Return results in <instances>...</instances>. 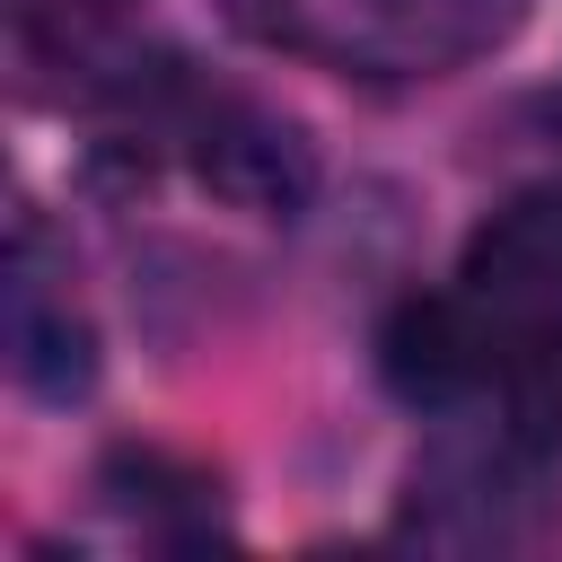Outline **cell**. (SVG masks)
I'll return each instance as SVG.
<instances>
[{
  "label": "cell",
  "mask_w": 562,
  "mask_h": 562,
  "mask_svg": "<svg viewBox=\"0 0 562 562\" xmlns=\"http://www.w3.org/2000/svg\"><path fill=\"white\" fill-rule=\"evenodd\" d=\"M501 413L527 448L562 457V316L553 325H527L501 360Z\"/></svg>",
  "instance_id": "cell-9"
},
{
  "label": "cell",
  "mask_w": 562,
  "mask_h": 562,
  "mask_svg": "<svg viewBox=\"0 0 562 562\" xmlns=\"http://www.w3.org/2000/svg\"><path fill=\"white\" fill-rule=\"evenodd\" d=\"M237 35L325 61V70H369L395 79V0H220Z\"/></svg>",
  "instance_id": "cell-6"
},
{
  "label": "cell",
  "mask_w": 562,
  "mask_h": 562,
  "mask_svg": "<svg viewBox=\"0 0 562 562\" xmlns=\"http://www.w3.org/2000/svg\"><path fill=\"white\" fill-rule=\"evenodd\" d=\"M9 44H18V70H53L61 88L114 97L132 79L123 0H9Z\"/></svg>",
  "instance_id": "cell-7"
},
{
  "label": "cell",
  "mask_w": 562,
  "mask_h": 562,
  "mask_svg": "<svg viewBox=\"0 0 562 562\" xmlns=\"http://www.w3.org/2000/svg\"><path fill=\"white\" fill-rule=\"evenodd\" d=\"M527 0H395V79L413 70H457L492 44H509Z\"/></svg>",
  "instance_id": "cell-8"
},
{
  "label": "cell",
  "mask_w": 562,
  "mask_h": 562,
  "mask_svg": "<svg viewBox=\"0 0 562 562\" xmlns=\"http://www.w3.org/2000/svg\"><path fill=\"white\" fill-rule=\"evenodd\" d=\"M9 369L44 404L88 395V378H97V334H88L70 255L53 246L44 211H18V228H9Z\"/></svg>",
  "instance_id": "cell-3"
},
{
  "label": "cell",
  "mask_w": 562,
  "mask_h": 562,
  "mask_svg": "<svg viewBox=\"0 0 562 562\" xmlns=\"http://www.w3.org/2000/svg\"><path fill=\"white\" fill-rule=\"evenodd\" d=\"M544 448L518 430H448L413 457L395 536L439 553H536L562 536V501L544 492Z\"/></svg>",
  "instance_id": "cell-1"
},
{
  "label": "cell",
  "mask_w": 562,
  "mask_h": 562,
  "mask_svg": "<svg viewBox=\"0 0 562 562\" xmlns=\"http://www.w3.org/2000/svg\"><path fill=\"white\" fill-rule=\"evenodd\" d=\"M114 105H132L140 123H158L167 140H184L193 176H202L220 202L255 211V220H290V211H307V193H316V149H307V132H299L290 114L255 105V97H220V88H193V79H149V70H132V79L114 88Z\"/></svg>",
  "instance_id": "cell-2"
},
{
  "label": "cell",
  "mask_w": 562,
  "mask_h": 562,
  "mask_svg": "<svg viewBox=\"0 0 562 562\" xmlns=\"http://www.w3.org/2000/svg\"><path fill=\"white\" fill-rule=\"evenodd\" d=\"M457 290H465L509 342H518L527 325H553V316H562V184L509 193V202L465 237Z\"/></svg>",
  "instance_id": "cell-5"
},
{
  "label": "cell",
  "mask_w": 562,
  "mask_h": 562,
  "mask_svg": "<svg viewBox=\"0 0 562 562\" xmlns=\"http://www.w3.org/2000/svg\"><path fill=\"white\" fill-rule=\"evenodd\" d=\"M501 360H509V334L465 290H413L378 325V369L413 413H457L501 378Z\"/></svg>",
  "instance_id": "cell-4"
}]
</instances>
